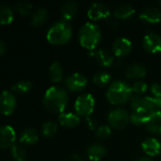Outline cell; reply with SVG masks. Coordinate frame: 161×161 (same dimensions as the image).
<instances>
[{
	"label": "cell",
	"mask_w": 161,
	"mask_h": 161,
	"mask_svg": "<svg viewBox=\"0 0 161 161\" xmlns=\"http://www.w3.org/2000/svg\"><path fill=\"white\" fill-rule=\"evenodd\" d=\"M12 91L18 93H26L31 91L32 89V83L27 80H21L16 82L11 87Z\"/></svg>",
	"instance_id": "f1b7e54d"
},
{
	"label": "cell",
	"mask_w": 161,
	"mask_h": 161,
	"mask_svg": "<svg viewBox=\"0 0 161 161\" xmlns=\"http://www.w3.org/2000/svg\"><path fill=\"white\" fill-rule=\"evenodd\" d=\"M7 51V45L3 41H0V56H3Z\"/></svg>",
	"instance_id": "8d00e7d4"
},
{
	"label": "cell",
	"mask_w": 161,
	"mask_h": 161,
	"mask_svg": "<svg viewBox=\"0 0 161 161\" xmlns=\"http://www.w3.org/2000/svg\"><path fill=\"white\" fill-rule=\"evenodd\" d=\"M11 157L16 161H25L26 160V151L21 145L14 144L10 149Z\"/></svg>",
	"instance_id": "83f0119b"
},
{
	"label": "cell",
	"mask_w": 161,
	"mask_h": 161,
	"mask_svg": "<svg viewBox=\"0 0 161 161\" xmlns=\"http://www.w3.org/2000/svg\"><path fill=\"white\" fill-rule=\"evenodd\" d=\"M89 56L93 57L96 61L103 67H110L113 63V56L107 50L104 49H97L95 51L90 52Z\"/></svg>",
	"instance_id": "9a60e30c"
},
{
	"label": "cell",
	"mask_w": 161,
	"mask_h": 161,
	"mask_svg": "<svg viewBox=\"0 0 161 161\" xmlns=\"http://www.w3.org/2000/svg\"><path fill=\"white\" fill-rule=\"evenodd\" d=\"M73 36V30L69 23L64 21L56 22L47 31L46 39L54 45H63L67 43Z\"/></svg>",
	"instance_id": "277c9868"
},
{
	"label": "cell",
	"mask_w": 161,
	"mask_h": 161,
	"mask_svg": "<svg viewBox=\"0 0 161 161\" xmlns=\"http://www.w3.org/2000/svg\"><path fill=\"white\" fill-rule=\"evenodd\" d=\"M140 18L147 23L156 24L161 21V11L155 7H150L145 8L140 15Z\"/></svg>",
	"instance_id": "ac0fdd59"
},
{
	"label": "cell",
	"mask_w": 161,
	"mask_h": 161,
	"mask_svg": "<svg viewBox=\"0 0 161 161\" xmlns=\"http://www.w3.org/2000/svg\"><path fill=\"white\" fill-rule=\"evenodd\" d=\"M108 121L111 127L115 129H123L128 125L130 115L125 108H116L108 113Z\"/></svg>",
	"instance_id": "52a82bcc"
},
{
	"label": "cell",
	"mask_w": 161,
	"mask_h": 161,
	"mask_svg": "<svg viewBox=\"0 0 161 161\" xmlns=\"http://www.w3.org/2000/svg\"><path fill=\"white\" fill-rule=\"evenodd\" d=\"M16 140V133L12 126L4 125L0 128V147L2 149L11 148Z\"/></svg>",
	"instance_id": "8fae6325"
},
{
	"label": "cell",
	"mask_w": 161,
	"mask_h": 161,
	"mask_svg": "<svg viewBox=\"0 0 161 161\" xmlns=\"http://www.w3.org/2000/svg\"><path fill=\"white\" fill-rule=\"evenodd\" d=\"M146 75V69L142 64H132L126 70V77L128 79H139Z\"/></svg>",
	"instance_id": "603a6c76"
},
{
	"label": "cell",
	"mask_w": 161,
	"mask_h": 161,
	"mask_svg": "<svg viewBox=\"0 0 161 161\" xmlns=\"http://www.w3.org/2000/svg\"><path fill=\"white\" fill-rule=\"evenodd\" d=\"M58 130V125L54 122H46L42 125V135L46 138H51L53 137Z\"/></svg>",
	"instance_id": "4dcf8cb0"
},
{
	"label": "cell",
	"mask_w": 161,
	"mask_h": 161,
	"mask_svg": "<svg viewBox=\"0 0 161 161\" xmlns=\"http://www.w3.org/2000/svg\"><path fill=\"white\" fill-rule=\"evenodd\" d=\"M157 103L155 97H142L134 96L131 98V108L134 112H142L145 114H151L157 110Z\"/></svg>",
	"instance_id": "5b68a950"
},
{
	"label": "cell",
	"mask_w": 161,
	"mask_h": 161,
	"mask_svg": "<svg viewBox=\"0 0 161 161\" xmlns=\"http://www.w3.org/2000/svg\"><path fill=\"white\" fill-rule=\"evenodd\" d=\"M67 103L68 92L61 87H50L44 93L43 105L45 108L51 113H63Z\"/></svg>",
	"instance_id": "6da1fadb"
},
{
	"label": "cell",
	"mask_w": 161,
	"mask_h": 161,
	"mask_svg": "<svg viewBox=\"0 0 161 161\" xmlns=\"http://www.w3.org/2000/svg\"><path fill=\"white\" fill-rule=\"evenodd\" d=\"M107 150L104 145L100 143H94L89 146L87 149V156L92 161H99L106 156Z\"/></svg>",
	"instance_id": "ffe728a7"
},
{
	"label": "cell",
	"mask_w": 161,
	"mask_h": 161,
	"mask_svg": "<svg viewBox=\"0 0 161 161\" xmlns=\"http://www.w3.org/2000/svg\"><path fill=\"white\" fill-rule=\"evenodd\" d=\"M137 161H153L151 158H139Z\"/></svg>",
	"instance_id": "ab89813d"
},
{
	"label": "cell",
	"mask_w": 161,
	"mask_h": 161,
	"mask_svg": "<svg viewBox=\"0 0 161 161\" xmlns=\"http://www.w3.org/2000/svg\"><path fill=\"white\" fill-rule=\"evenodd\" d=\"M65 86L67 90L73 92H79L87 87L88 80L80 73H74L68 75L65 79Z\"/></svg>",
	"instance_id": "ba28073f"
},
{
	"label": "cell",
	"mask_w": 161,
	"mask_h": 161,
	"mask_svg": "<svg viewBox=\"0 0 161 161\" xmlns=\"http://www.w3.org/2000/svg\"><path fill=\"white\" fill-rule=\"evenodd\" d=\"M142 148L149 157H157L161 152V143L156 138H147L142 143Z\"/></svg>",
	"instance_id": "5bb4252c"
},
{
	"label": "cell",
	"mask_w": 161,
	"mask_h": 161,
	"mask_svg": "<svg viewBox=\"0 0 161 161\" xmlns=\"http://www.w3.org/2000/svg\"><path fill=\"white\" fill-rule=\"evenodd\" d=\"M48 19V12L43 8H37L31 17V24L35 27H41Z\"/></svg>",
	"instance_id": "7402d4cb"
},
{
	"label": "cell",
	"mask_w": 161,
	"mask_h": 161,
	"mask_svg": "<svg viewBox=\"0 0 161 161\" xmlns=\"http://www.w3.org/2000/svg\"><path fill=\"white\" fill-rule=\"evenodd\" d=\"M146 128L152 134L161 135V111L156 110L155 112L151 113L146 124Z\"/></svg>",
	"instance_id": "2e32d148"
},
{
	"label": "cell",
	"mask_w": 161,
	"mask_h": 161,
	"mask_svg": "<svg viewBox=\"0 0 161 161\" xmlns=\"http://www.w3.org/2000/svg\"><path fill=\"white\" fill-rule=\"evenodd\" d=\"M109 15H110V10L108 7L99 2L93 3L88 10V17L93 21L106 19L109 17Z\"/></svg>",
	"instance_id": "30bf717a"
},
{
	"label": "cell",
	"mask_w": 161,
	"mask_h": 161,
	"mask_svg": "<svg viewBox=\"0 0 161 161\" xmlns=\"http://www.w3.org/2000/svg\"><path fill=\"white\" fill-rule=\"evenodd\" d=\"M110 134H111V129L108 125H101L95 131V137L101 141L108 139L110 136Z\"/></svg>",
	"instance_id": "d6a6232c"
},
{
	"label": "cell",
	"mask_w": 161,
	"mask_h": 161,
	"mask_svg": "<svg viewBox=\"0 0 161 161\" xmlns=\"http://www.w3.org/2000/svg\"><path fill=\"white\" fill-rule=\"evenodd\" d=\"M155 100H156V103H157V106L158 108H161V94L155 97Z\"/></svg>",
	"instance_id": "f35d334b"
},
{
	"label": "cell",
	"mask_w": 161,
	"mask_h": 161,
	"mask_svg": "<svg viewBox=\"0 0 161 161\" xmlns=\"http://www.w3.org/2000/svg\"><path fill=\"white\" fill-rule=\"evenodd\" d=\"M95 101L92 94L84 93L80 95L75 104V109L78 116L81 117H90L94 110Z\"/></svg>",
	"instance_id": "8992f818"
},
{
	"label": "cell",
	"mask_w": 161,
	"mask_h": 161,
	"mask_svg": "<svg viewBox=\"0 0 161 161\" xmlns=\"http://www.w3.org/2000/svg\"><path fill=\"white\" fill-rule=\"evenodd\" d=\"M132 87L122 80H116L110 84L107 91V99L115 106L124 105L132 97Z\"/></svg>",
	"instance_id": "7a4b0ae2"
},
{
	"label": "cell",
	"mask_w": 161,
	"mask_h": 161,
	"mask_svg": "<svg viewBox=\"0 0 161 161\" xmlns=\"http://www.w3.org/2000/svg\"><path fill=\"white\" fill-rule=\"evenodd\" d=\"M147 89H148V86L143 81H136L132 85V92L138 95H142V94L145 93Z\"/></svg>",
	"instance_id": "836d02e7"
},
{
	"label": "cell",
	"mask_w": 161,
	"mask_h": 161,
	"mask_svg": "<svg viewBox=\"0 0 161 161\" xmlns=\"http://www.w3.org/2000/svg\"><path fill=\"white\" fill-rule=\"evenodd\" d=\"M76 13H77V4L74 1H68L64 3L60 8L62 21L67 22V23L74 20Z\"/></svg>",
	"instance_id": "e0dca14e"
},
{
	"label": "cell",
	"mask_w": 161,
	"mask_h": 161,
	"mask_svg": "<svg viewBox=\"0 0 161 161\" xmlns=\"http://www.w3.org/2000/svg\"><path fill=\"white\" fill-rule=\"evenodd\" d=\"M151 92L154 94L155 97L158 96L161 94V85L158 83H154L151 86Z\"/></svg>",
	"instance_id": "e575fe53"
},
{
	"label": "cell",
	"mask_w": 161,
	"mask_h": 161,
	"mask_svg": "<svg viewBox=\"0 0 161 161\" xmlns=\"http://www.w3.org/2000/svg\"><path fill=\"white\" fill-rule=\"evenodd\" d=\"M150 114H145L142 112H134L130 115V122L135 125H145Z\"/></svg>",
	"instance_id": "f546056e"
},
{
	"label": "cell",
	"mask_w": 161,
	"mask_h": 161,
	"mask_svg": "<svg viewBox=\"0 0 161 161\" xmlns=\"http://www.w3.org/2000/svg\"><path fill=\"white\" fill-rule=\"evenodd\" d=\"M72 158H73V160H75V161H84V158H83L81 156L77 155V154H75V155H73Z\"/></svg>",
	"instance_id": "74e56055"
},
{
	"label": "cell",
	"mask_w": 161,
	"mask_h": 161,
	"mask_svg": "<svg viewBox=\"0 0 161 161\" xmlns=\"http://www.w3.org/2000/svg\"><path fill=\"white\" fill-rule=\"evenodd\" d=\"M87 125L90 129H94L95 128V125H96V123L93 119H92L91 117H88L87 118Z\"/></svg>",
	"instance_id": "d590c367"
},
{
	"label": "cell",
	"mask_w": 161,
	"mask_h": 161,
	"mask_svg": "<svg viewBox=\"0 0 161 161\" xmlns=\"http://www.w3.org/2000/svg\"><path fill=\"white\" fill-rule=\"evenodd\" d=\"M92 81L99 87H105L111 81V75L107 72H99L93 75Z\"/></svg>",
	"instance_id": "4316f807"
},
{
	"label": "cell",
	"mask_w": 161,
	"mask_h": 161,
	"mask_svg": "<svg viewBox=\"0 0 161 161\" xmlns=\"http://www.w3.org/2000/svg\"><path fill=\"white\" fill-rule=\"evenodd\" d=\"M143 47L149 53L161 52V37L156 33H148L143 38Z\"/></svg>",
	"instance_id": "4fadbf2b"
},
{
	"label": "cell",
	"mask_w": 161,
	"mask_h": 161,
	"mask_svg": "<svg viewBox=\"0 0 161 161\" xmlns=\"http://www.w3.org/2000/svg\"><path fill=\"white\" fill-rule=\"evenodd\" d=\"M113 53L116 57L118 58H123L127 56L131 50H132V42H130V40L125 38V37H121L118 38L117 40H115V42H113Z\"/></svg>",
	"instance_id": "7c38bea8"
},
{
	"label": "cell",
	"mask_w": 161,
	"mask_h": 161,
	"mask_svg": "<svg viewBox=\"0 0 161 161\" xmlns=\"http://www.w3.org/2000/svg\"><path fill=\"white\" fill-rule=\"evenodd\" d=\"M16 108V98L14 94L8 91H4L0 98V110L5 116H9L13 113Z\"/></svg>",
	"instance_id": "9c48e42d"
},
{
	"label": "cell",
	"mask_w": 161,
	"mask_h": 161,
	"mask_svg": "<svg viewBox=\"0 0 161 161\" xmlns=\"http://www.w3.org/2000/svg\"><path fill=\"white\" fill-rule=\"evenodd\" d=\"M13 11L12 9L5 4L0 6V24L1 25H9L13 21Z\"/></svg>",
	"instance_id": "484cf974"
},
{
	"label": "cell",
	"mask_w": 161,
	"mask_h": 161,
	"mask_svg": "<svg viewBox=\"0 0 161 161\" xmlns=\"http://www.w3.org/2000/svg\"><path fill=\"white\" fill-rule=\"evenodd\" d=\"M134 13H135V8L128 4L121 5L118 8H116L114 10V16L117 19H122V20L130 18Z\"/></svg>",
	"instance_id": "cb8c5ba5"
},
{
	"label": "cell",
	"mask_w": 161,
	"mask_h": 161,
	"mask_svg": "<svg viewBox=\"0 0 161 161\" xmlns=\"http://www.w3.org/2000/svg\"><path fill=\"white\" fill-rule=\"evenodd\" d=\"M38 132L33 128H25L21 132L20 135V142L26 145L35 144L38 142Z\"/></svg>",
	"instance_id": "44dd1931"
},
{
	"label": "cell",
	"mask_w": 161,
	"mask_h": 161,
	"mask_svg": "<svg viewBox=\"0 0 161 161\" xmlns=\"http://www.w3.org/2000/svg\"><path fill=\"white\" fill-rule=\"evenodd\" d=\"M31 8L32 5L27 1H19L15 4V9L21 16H27Z\"/></svg>",
	"instance_id": "1f68e13d"
},
{
	"label": "cell",
	"mask_w": 161,
	"mask_h": 161,
	"mask_svg": "<svg viewBox=\"0 0 161 161\" xmlns=\"http://www.w3.org/2000/svg\"><path fill=\"white\" fill-rule=\"evenodd\" d=\"M102 38V33L99 26L94 23L84 24L78 32L80 44L89 50H93L99 44Z\"/></svg>",
	"instance_id": "3957f363"
},
{
	"label": "cell",
	"mask_w": 161,
	"mask_h": 161,
	"mask_svg": "<svg viewBox=\"0 0 161 161\" xmlns=\"http://www.w3.org/2000/svg\"><path fill=\"white\" fill-rule=\"evenodd\" d=\"M48 74H49V78L52 82L54 83L59 82L63 76V68L61 64L58 61L53 62L49 68Z\"/></svg>",
	"instance_id": "d4e9b609"
},
{
	"label": "cell",
	"mask_w": 161,
	"mask_h": 161,
	"mask_svg": "<svg viewBox=\"0 0 161 161\" xmlns=\"http://www.w3.org/2000/svg\"><path fill=\"white\" fill-rule=\"evenodd\" d=\"M58 122L64 127L73 128L79 125L80 118L77 114H74L71 112H63V113L59 114Z\"/></svg>",
	"instance_id": "d6986e66"
}]
</instances>
